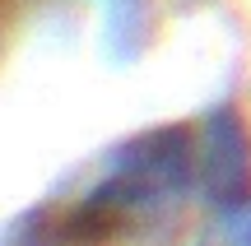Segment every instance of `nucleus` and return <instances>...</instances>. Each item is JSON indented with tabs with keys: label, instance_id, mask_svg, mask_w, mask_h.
Masks as SVG:
<instances>
[{
	"label": "nucleus",
	"instance_id": "nucleus-1",
	"mask_svg": "<svg viewBox=\"0 0 251 246\" xmlns=\"http://www.w3.org/2000/svg\"><path fill=\"white\" fill-rule=\"evenodd\" d=\"M251 181V130L233 107H214L196 126V186L214 204H242Z\"/></svg>",
	"mask_w": 251,
	"mask_h": 246
},
{
	"label": "nucleus",
	"instance_id": "nucleus-2",
	"mask_svg": "<svg viewBox=\"0 0 251 246\" xmlns=\"http://www.w3.org/2000/svg\"><path fill=\"white\" fill-rule=\"evenodd\" d=\"M228 246H251V200L233 204L228 209V232H224Z\"/></svg>",
	"mask_w": 251,
	"mask_h": 246
}]
</instances>
